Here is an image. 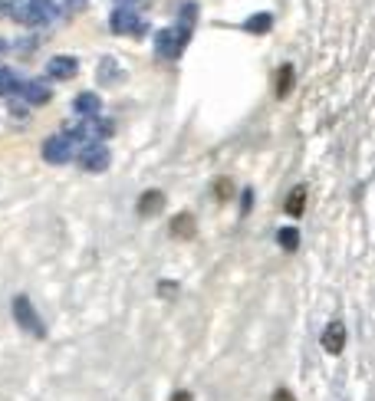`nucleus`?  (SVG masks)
<instances>
[{"mask_svg":"<svg viewBox=\"0 0 375 401\" xmlns=\"http://www.w3.org/2000/svg\"><path fill=\"white\" fill-rule=\"evenodd\" d=\"M270 23H273L270 14H254L247 23H244V30H247V33H267V30H270Z\"/></svg>","mask_w":375,"mask_h":401,"instance_id":"nucleus-14","label":"nucleus"},{"mask_svg":"<svg viewBox=\"0 0 375 401\" xmlns=\"http://www.w3.org/2000/svg\"><path fill=\"white\" fill-rule=\"evenodd\" d=\"M162 208H165V194L162 191H145L138 197V214L142 217H151V214H158Z\"/></svg>","mask_w":375,"mask_h":401,"instance_id":"nucleus-12","label":"nucleus"},{"mask_svg":"<svg viewBox=\"0 0 375 401\" xmlns=\"http://www.w3.org/2000/svg\"><path fill=\"white\" fill-rule=\"evenodd\" d=\"M99 79H103V83H119V79H122L119 63H116V60H103V63H99Z\"/></svg>","mask_w":375,"mask_h":401,"instance_id":"nucleus-16","label":"nucleus"},{"mask_svg":"<svg viewBox=\"0 0 375 401\" xmlns=\"http://www.w3.org/2000/svg\"><path fill=\"white\" fill-rule=\"evenodd\" d=\"M76 158H79V168H83V171H89V175H99V171H105V168H109V162H112L109 149H105V145H99V142H92V145H83Z\"/></svg>","mask_w":375,"mask_h":401,"instance_id":"nucleus-6","label":"nucleus"},{"mask_svg":"<svg viewBox=\"0 0 375 401\" xmlns=\"http://www.w3.org/2000/svg\"><path fill=\"white\" fill-rule=\"evenodd\" d=\"M79 142H76L73 135H66V132H60V135H50L43 142V162H50V164H66L73 155H79Z\"/></svg>","mask_w":375,"mask_h":401,"instance_id":"nucleus-3","label":"nucleus"},{"mask_svg":"<svg viewBox=\"0 0 375 401\" xmlns=\"http://www.w3.org/2000/svg\"><path fill=\"white\" fill-rule=\"evenodd\" d=\"M171 401H195V398H191V391H175Z\"/></svg>","mask_w":375,"mask_h":401,"instance_id":"nucleus-25","label":"nucleus"},{"mask_svg":"<svg viewBox=\"0 0 375 401\" xmlns=\"http://www.w3.org/2000/svg\"><path fill=\"white\" fill-rule=\"evenodd\" d=\"M20 96H23V102L27 105H46L50 102V96H53V92L46 89L43 83H20Z\"/></svg>","mask_w":375,"mask_h":401,"instance_id":"nucleus-11","label":"nucleus"},{"mask_svg":"<svg viewBox=\"0 0 375 401\" xmlns=\"http://www.w3.org/2000/svg\"><path fill=\"white\" fill-rule=\"evenodd\" d=\"M14 92H20V79L0 66V96H14Z\"/></svg>","mask_w":375,"mask_h":401,"instance_id":"nucleus-15","label":"nucleus"},{"mask_svg":"<svg viewBox=\"0 0 375 401\" xmlns=\"http://www.w3.org/2000/svg\"><path fill=\"white\" fill-rule=\"evenodd\" d=\"M86 3H89V0H66V3H63V7H66V10H69V14H76V10H83V7H86Z\"/></svg>","mask_w":375,"mask_h":401,"instance_id":"nucleus-22","label":"nucleus"},{"mask_svg":"<svg viewBox=\"0 0 375 401\" xmlns=\"http://www.w3.org/2000/svg\"><path fill=\"white\" fill-rule=\"evenodd\" d=\"M3 50H7V40H3V36H0V53H3Z\"/></svg>","mask_w":375,"mask_h":401,"instance_id":"nucleus-26","label":"nucleus"},{"mask_svg":"<svg viewBox=\"0 0 375 401\" xmlns=\"http://www.w3.org/2000/svg\"><path fill=\"white\" fill-rule=\"evenodd\" d=\"M323 349H326L330 356H339L345 349V326L343 323H330V326L323 329Z\"/></svg>","mask_w":375,"mask_h":401,"instance_id":"nucleus-8","label":"nucleus"},{"mask_svg":"<svg viewBox=\"0 0 375 401\" xmlns=\"http://www.w3.org/2000/svg\"><path fill=\"white\" fill-rule=\"evenodd\" d=\"M195 20H197V3H184V7H181V23H178V27L191 33Z\"/></svg>","mask_w":375,"mask_h":401,"instance_id":"nucleus-19","label":"nucleus"},{"mask_svg":"<svg viewBox=\"0 0 375 401\" xmlns=\"http://www.w3.org/2000/svg\"><path fill=\"white\" fill-rule=\"evenodd\" d=\"M286 214H290V217H303V210H306V188H293V191L286 194Z\"/></svg>","mask_w":375,"mask_h":401,"instance_id":"nucleus-13","label":"nucleus"},{"mask_svg":"<svg viewBox=\"0 0 375 401\" xmlns=\"http://www.w3.org/2000/svg\"><path fill=\"white\" fill-rule=\"evenodd\" d=\"M188 40H191V33L181 30V27L158 30V36H155V53H158V56H165V60H178L181 50L188 46Z\"/></svg>","mask_w":375,"mask_h":401,"instance_id":"nucleus-4","label":"nucleus"},{"mask_svg":"<svg viewBox=\"0 0 375 401\" xmlns=\"http://www.w3.org/2000/svg\"><path fill=\"white\" fill-rule=\"evenodd\" d=\"M158 293H165V296H175V283H158Z\"/></svg>","mask_w":375,"mask_h":401,"instance_id":"nucleus-24","label":"nucleus"},{"mask_svg":"<svg viewBox=\"0 0 375 401\" xmlns=\"http://www.w3.org/2000/svg\"><path fill=\"white\" fill-rule=\"evenodd\" d=\"M14 319H17V326L23 329V332H30L33 339H46V323L40 319L36 306L27 296H14Z\"/></svg>","mask_w":375,"mask_h":401,"instance_id":"nucleus-2","label":"nucleus"},{"mask_svg":"<svg viewBox=\"0 0 375 401\" xmlns=\"http://www.w3.org/2000/svg\"><path fill=\"white\" fill-rule=\"evenodd\" d=\"M7 14L14 17L20 27H43L56 20V3L53 0H10Z\"/></svg>","mask_w":375,"mask_h":401,"instance_id":"nucleus-1","label":"nucleus"},{"mask_svg":"<svg viewBox=\"0 0 375 401\" xmlns=\"http://www.w3.org/2000/svg\"><path fill=\"white\" fill-rule=\"evenodd\" d=\"M293 86V66H280V76H277V96H286Z\"/></svg>","mask_w":375,"mask_h":401,"instance_id":"nucleus-18","label":"nucleus"},{"mask_svg":"<svg viewBox=\"0 0 375 401\" xmlns=\"http://www.w3.org/2000/svg\"><path fill=\"white\" fill-rule=\"evenodd\" d=\"M116 3H119L122 10H138V7H145L149 0H116Z\"/></svg>","mask_w":375,"mask_h":401,"instance_id":"nucleus-20","label":"nucleus"},{"mask_svg":"<svg viewBox=\"0 0 375 401\" xmlns=\"http://www.w3.org/2000/svg\"><path fill=\"white\" fill-rule=\"evenodd\" d=\"M227 194H231V181H217V197L227 201Z\"/></svg>","mask_w":375,"mask_h":401,"instance_id":"nucleus-23","label":"nucleus"},{"mask_svg":"<svg viewBox=\"0 0 375 401\" xmlns=\"http://www.w3.org/2000/svg\"><path fill=\"white\" fill-rule=\"evenodd\" d=\"M46 73L56 83H66V79H73L79 73V60L76 56H53V60L46 63Z\"/></svg>","mask_w":375,"mask_h":401,"instance_id":"nucleus-7","label":"nucleus"},{"mask_svg":"<svg viewBox=\"0 0 375 401\" xmlns=\"http://www.w3.org/2000/svg\"><path fill=\"white\" fill-rule=\"evenodd\" d=\"M109 27H112V33H129V36H145L149 33V20L138 14V10H116L112 14V20H109Z\"/></svg>","mask_w":375,"mask_h":401,"instance_id":"nucleus-5","label":"nucleus"},{"mask_svg":"<svg viewBox=\"0 0 375 401\" xmlns=\"http://www.w3.org/2000/svg\"><path fill=\"white\" fill-rule=\"evenodd\" d=\"M270 401H297V398H293V391H286V388H277Z\"/></svg>","mask_w":375,"mask_h":401,"instance_id":"nucleus-21","label":"nucleus"},{"mask_svg":"<svg viewBox=\"0 0 375 401\" xmlns=\"http://www.w3.org/2000/svg\"><path fill=\"white\" fill-rule=\"evenodd\" d=\"M168 230H171V237H175V240H191V237H195V230H197V227H195V214H188V210L175 214Z\"/></svg>","mask_w":375,"mask_h":401,"instance_id":"nucleus-9","label":"nucleus"},{"mask_svg":"<svg viewBox=\"0 0 375 401\" xmlns=\"http://www.w3.org/2000/svg\"><path fill=\"white\" fill-rule=\"evenodd\" d=\"M277 240H280V247H283V250H297V247H300V234H297V227H283V230L277 234Z\"/></svg>","mask_w":375,"mask_h":401,"instance_id":"nucleus-17","label":"nucleus"},{"mask_svg":"<svg viewBox=\"0 0 375 401\" xmlns=\"http://www.w3.org/2000/svg\"><path fill=\"white\" fill-rule=\"evenodd\" d=\"M73 105H76V112H79L83 119H96V116H103V99H99L96 92H79Z\"/></svg>","mask_w":375,"mask_h":401,"instance_id":"nucleus-10","label":"nucleus"}]
</instances>
